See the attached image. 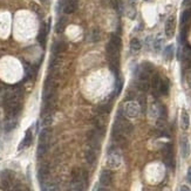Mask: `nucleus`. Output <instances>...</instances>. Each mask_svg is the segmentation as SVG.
<instances>
[{"label":"nucleus","mask_w":191,"mask_h":191,"mask_svg":"<svg viewBox=\"0 0 191 191\" xmlns=\"http://www.w3.org/2000/svg\"><path fill=\"white\" fill-rule=\"evenodd\" d=\"M66 49H67V44L65 41H58L53 47L54 54L63 53V52H66Z\"/></svg>","instance_id":"nucleus-19"},{"label":"nucleus","mask_w":191,"mask_h":191,"mask_svg":"<svg viewBox=\"0 0 191 191\" xmlns=\"http://www.w3.org/2000/svg\"><path fill=\"white\" fill-rule=\"evenodd\" d=\"M49 25H51V19H48V23H47V25H44V26L40 28V32H39L38 41L42 47L46 46V39H47V34H48V32H49Z\"/></svg>","instance_id":"nucleus-8"},{"label":"nucleus","mask_w":191,"mask_h":191,"mask_svg":"<svg viewBox=\"0 0 191 191\" xmlns=\"http://www.w3.org/2000/svg\"><path fill=\"white\" fill-rule=\"evenodd\" d=\"M181 126L183 130H186L190 126V116L185 109H182V113H181Z\"/></svg>","instance_id":"nucleus-18"},{"label":"nucleus","mask_w":191,"mask_h":191,"mask_svg":"<svg viewBox=\"0 0 191 191\" xmlns=\"http://www.w3.org/2000/svg\"><path fill=\"white\" fill-rule=\"evenodd\" d=\"M164 56H165L167 60H171L172 59V56H174V46L172 45H169L168 47H165Z\"/></svg>","instance_id":"nucleus-28"},{"label":"nucleus","mask_w":191,"mask_h":191,"mask_svg":"<svg viewBox=\"0 0 191 191\" xmlns=\"http://www.w3.org/2000/svg\"><path fill=\"white\" fill-rule=\"evenodd\" d=\"M163 158L164 163L168 167H174V151H172V147L171 144H165L163 148Z\"/></svg>","instance_id":"nucleus-5"},{"label":"nucleus","mask_w":191,"mask_h":191,"mask_svg":"<svg viewBox=\"0 0 191 191\" xmlns=\"http://www.w3.org/2000/svg\"><path fill=\"white\" fill-rule=\"evenodd\" d=\"M32 141H33V135H32V130L28 129L25 134V137L21 141V143L19 144V150H23L25 148H28L32 144Z\"/></svg>","instance_id":"nucleus-13"},{"label":"nucleus","mask_w":191,"mask_h":191,"mask_svg":"<svg viewBox=\"0 0 191 191\" xmlns=\"http://www.w3.org/2000/svg\"><path fill=\"white\" fill-rule=\"evenodd\" d=\"M186 179H188V182L191 183V167H189L188 169V174H186Z\"/></svg>","instance_id":"nucleus-39"},{"label":"nucleus","mask_w":191,"mask_h":191,"mask_svg":"<svg viewBox=\"0 0 191 191\" xmlns=\"http://www.w3.org/2000/svg\"><path fill=\"white\" fill-rule=\"evenodd\" d=\"M77 9V0H65L63 12L66 14H72Z\"/></svg>","instance_id":"nucleus-10"},{"label":"nucleus","mask_w":191,"mask_h":191,"mask_svg":"<svg viewBox=\"0 0 191 191\" xmlns=\"http://www.w3.org/2000/svg\"><path fill=\"white\" fill-rule=\"evenodd\" d=\"M128 1H129L130 6H131V7H134V6H135V4H136V1H137V0H128Z\"/></svg>","instance_id":"nucleus-41"},{"label":"nucleus","mask_w":191,"mask_h":191,"mask_svg":"<svg viewBox=\"0 0 191 191\" xmlns=\"http://www.w3.org/2000/svg\"><path fill=\"white\" fill-rule=\"evenodd\" d=\"M97 191H110L109 189H107V188H99L97 189Z\"/></svg>","instance_id":"nucleus-42"},{"label":"nucleus","mask_w":191,"mask_h":191,"mask_svg":"<svg viewBox=\"0 0 191 191\" xmlns=\"http://www.w3.org/2000/svg\"><path fill=\"white\" fill-rule=\"evenodd\" d=\"M87 183H88V178H82L75 182H72L73 185V191H86L87 190Z\"/></svg>","instance_id":"nucleus-15"},{"label":"nucleus","mask_w":191,"mask_h":191,"mask_svg":"<svg viewBox=\"0 0 191 191\" xmlns=\"http://www.w3.org/2000/svg\"><path fill=\"white\" fill-rule=\"evenodd\" d=\"M42 190L44 191H60L59 190V186H58L55 183L45 184V185H44V188H42Z\"/></svg>","instance_id":"nucleus-29"},{"label":"nucleus","mask_w":191,"mask_h":191,"mask_svg":"<svg viewBox=\"0 0 191 191\" xmlns=\"http://www.w3.org/2000/svg\"><path fill=\"white\" fill-rule=\"evenodd\" d=\"M100 38H101V35H100V31L97 30V28H95V30L93 31L92 40L94 41V42H97V41L100 40Z\"/></svg>","instance_id":"nucleus-34"},{"label":"nucleus","mask_w":191,"mask_h":191,"mask_svg":"<svg viewBox=\"0 0 191 191\" xmlns=\"http://www.w3.org/2000/svg\"><path fill=\"white\" fill-rule=\"evenodd\" d=\"M114 182V175L110 170H103L101 172V176H100V183L102 185H106V186H109L111 185Z\"/></svg>","instance_id":"nucleus-7"},{"label":"nucleus","mask_w":191,"mask_h":191,"mask_svg":"<svg viewBox=\"0 0 191 191\" xmlns=\"http://www.w3.org/2000/svg\"><path fill=\"white\" fill-rule=\"evenodd\" d=\"M110 41L114 44V45H116V46L118 47V48H121V46H122V40H121V38L118 37V35H111V39H110Z\"/></svg>","instance_id":"nucleus-31"},{"label":"nucleus","mask_w":191,"mask_h":191,"mask_svg":"<svg viewBox=\"0 0 191 191\" xmlns=\"http://www.w3.org/2000/svg\"><path fill=\"white\" fill-rule=\"evenodd\" d=\"M52 121H53L52 113H51V114H45L44 115V118H42V126H44V127H48V126H51Z\"/></svg>","instance_id":"nucleus-30"},{"label":"nucleus","mask_w":191,"mask_h":191,"mask_svg":"<svg viewBox=\"0 0 191 191\" xmlns=\"http://www.w3.org/2000/svg\"><path fill=\"white\" fill-rule=\"evenodd\" d=\"M122 163V156L118 149L116 148H111L108 151L107 157V165L109 169H117Z\"/></svg>","instance_id":"nucleus-2"},{"label":"nucleus","mask_w":191,"mask_h":191,"mask_svg":"<svg viewBox=\"0 0 191 191\" xmlns=\"http://www.w3.org/2000/svg\"><path fill=\"white\" fill-rule=\"evenodd\" d=\"M190 20H191V7L188 8V9H185L183 12V14L181 16V23H182V25H185V23H189Z\"/></svg>","instance_id":"nucleus-24"},{"label":"nucleus","mask_w":191,"mask_h":191,"mask_svg":"<svg viewBox=\"0 0 191 191\" xmlns=\"http://www.w3.org/2000/svg\"><path fill=\"white\" fill-rule=\"evenodd\" d=\"M179 191H191L190 188L188 186V185H182L181 186V189H179Z\"/></svg>","instance_id":"nucleus-40"},{"label":"nucleus","mask_w":191,"mask_h":191,"mask_svg":"<svg viewBox=\"0 0 191 191\" xmlns=\"http://www.w3.org/2000/svg\"><path fill=\"white\" fill-rule=\"evenodd\" d=\"M140 111H141V107L138 102H135V101H127L123 106V114L129 118L137 117L140 115Z\"/></svg>","instance_id":"nucleus-3"},{"label":"nucleus","mask_w":191,"mask_h":191,"mask_svg":"<svg viewBox=\"0 0 191 191\" xmlns=\"http://www.w3.org/2000/svg\"><path fill=\"white\" fill-rule=\"evenodd\" d=\"M16 126V117H8V120L6 121V124H5V130L6 131H11L12 129H14Z\"/></svg>","instance_id":"nucleus-26"},{"label":"nucleus","mask_w":191,"mask_h":191,"mask_svg":"<svg viewBox=\"0 0 191 191\" xmlns=\"http://www.w3.org/2000/svg\"><path fill=\"white\" fill-rule=\"evenodd\" d=\"M162 42H163V40L162 39H157L156 41H155V49L156 51H160L161 47H162Z\"/></svg>","instance_id":"nucleus-38"},{"label":"nucleus","mask_w":191,"mask_h":191,"mask_svg":"<svg viewBox=\"0 0 191 191\" xmlns=\"http://www.w3.org/2000/svg\"><path fill=\"white\" fill-rule=\"evenodd\" d=\"M66 26H67V19H66V18H61V19L58 21L56 26H55V31H56V33H62V32L65 31Z\"/></svg>","instance_id":"nucleus-21"},{"label":"nucleus","mask_w":191,"mask_h":191,"mask_svg":"<svg viewBox=\"0 0 191 191\" xmlns=\"http://www.w3.org/2000/svg\"><path fill=\"white\" fill-rule=\"evenodd\" d=\"M30 7H31L34 12H37V13H40V12H41V8H40V6H39L37 2H31V4H30Z\"/></svg>","instance_id":"nucleus-37"},{"label":"nucleus","mask_w":191,"mask_h":191,"mask_svg":"<svg viewBox=\"0 0 191 191\" xmlns=\"http://www.w3.org/2000/svg\"><path fill=\"white\" fill-rule=\"evenodd\" d=\"M169 88H170V83H169V80L165 79V80H162L160 86V93L163 94V95H168L169 94Z\"/></svg>","instance_id":"nucleus-20"},{"label":"nucleus","mask_w":191,"mask_h":191,"mask_svg":"<svg viewBox=\"0 0 191 191\" xmlns=\"http://www.w3.org/2000/svg\"><path fill=\"white\" fill-rule=\"evenodd\" d=\"M138 104H140V107H141V110H145V107H147V100H145V96L143 95H141V96H138Z\"/></svg>","instance_id":"nucleus-32"},{"label":"nucleus","mask_w":191,"mask_h":191,"mask_svg":"<svg viewBox=\"0 0 191 191\" xmlns=\"http://www.w3.org/2000/svg\"><path fill=\"white\" fill-rule=\"evenodd\" d=\"M123 87V81L121 80V79H117V82H116V94H120V92H121V89H122Z\"/></svg>","instance_id":"nucleus-36"},{"label":"nucleus","mask_w":191,"mask_h":191,"mask_svg":"<svg viewBox=\"0 0 191 191\" xmlns=\"http://www.w3.org/2000/svg\"><path fill=\"white\" fill-rule=\"evenodd\" d=\"M106 49H107V55L108 58H116V56H120V48L114 45L111 41H109L106 46Z\"/></svg>","instance_id":"nucleus-14"},{"label":"nucleus","mask_w":191,"mask_h":191,"mask_svg":"<svg viewBox=\"0 0 191 191\" xmlns=\"http://www.w3.org/2000/svg\"><path fill=\"white\" fill-rule=\"evenodd\" d=\"M111 5H113V7H114L117 12H121L122 5H121V1H120V0H111Z\"/></svg>","instance_id":"nucleus-33"},{"label":"nucleus","mask_w":191,"mask_h":191,"mask_svg":"<svg viewBox=\"0 0 191 191\" xmlns=\"http://www.w3.org/2000/svg\"><path fill=\"white\" fill-rule=\"evenodd\" d=\"M141 47H142L141 41H140L137 38H134L130 40V48H131L133 52H138V51L141 49Z\"/></svg>","instance_id":"nucleus-23"},{"label":"nucleus","mask_w":191,"mask_h":191,"mask_svg":"<svg viewBox=\"0 0 191 191\" xmlns=\"http://www.w3.org/2000/svg\"><path fill=\"white\" fill-rule=\"evenodd\" d=\"M161 82H162V80H161V77L158 74H155L151 79V87H153L155 90H158L160 92V86H161Z\"/></svg>","instance_id":"nucleus-25"},{"label":"nucleus","mask_w":191,"mask_h":191,"mask_svg":"<svg viewBox=\"0 0 191 191\" xmlns=\"http://www.w3.org/2000/svg\"><path fill=\"white\" fill-rule=\"evenodd\" d=\"M51 137H52V129L51 128H44L40 133V136H39V143L49 144Z\"/></svg>","instance_id":"nucleus-12"},{"label":"nucleus","mask_w":191,"mask_h":191,"mask_svg":"<svg viewBox=\"0 0 191 191\" xmlns=\"http://www.w3.org/2000/svg\"><path fill=\"white\" fill-rule=\"evenodd\" d=\"M13 191H30V189L26 185H23V184H18V185L14 186Z\"/></svg>","instance_id":"nucleus-35"},{"label":"nucleus","mask_w":191,"mask_h":191,"mask_svg":"<svg viewBox=\"0 0 191 191\" xmlns=\"http://www.w3.org/2000/svg\"><path fill=\"white\" fill-rule=\"evenodd\" d=\"M181 150H182V156L184 158H188L190 156V142H189V138L186 136H183L181 138Z\"/></svg>","instance_id":"nucleus-9"},{"label":"nucleus","mask_w":191,"mask_h":191,"mask_svg":"<svg viewBox=\"0 0 191 191\" xmlns=\"http://www.w3.org/2000/svg\"><path fill=\"white\" fill-rule=\"evenodd\" d=\"M113 137H114L115 143L118 145V148H126L127 147V138L126 135H122L120 133H113Z\"/></svg>","instance_id":"nucleus-16"},{"label":"nucleus","mask_w":191,"mask_h":191,"mask_svg":"<svg viewBox=\"0 0 191 191\" xmlns=\"http://www.w3.org/2000/svg\"><path fill=\"white\" fill-rule=\"evenodd\" d=\"M137 87L141 92H148L149 88H150V84L148 82V80H140L137 83Z\"/></svg>","instance_id":"nucleus-27"},{"label":"nucleus","mask_w":191,"mask_h":191,"mask_svg":"<svg viewBox=\"0 0 191 191\" xmlns=\"http://www.w3.org/2000/svg\"><path fill=\"white\" fill-rule=\"evenodd\" d=\"M84 156H86V161L93 165V164H95V162H96V158H97V156H96V149H94L93 147H88L87 149H86V153H84Z\"/></svg>","instance_id":"nucleus-11"},{"label":"nucleus","mask_w":191,"mask_h":191,"mask_svg":"<svg viewBox=\"0 0 191 191\" xmlns=\"http://www.w3.org/2000/svg\"><path fill=\"white\" fill-rule=\"evenodd\" d=\"M176 30V18L175 16H170L165 21V27H164V32H165V37L171 39L175 34Z\"/></svg>","instance_id":"nucleus-4"},{"label":"nucleus","mask_w":191,"mask_h":191,"mask_svg":"<svg viewBox=\"0 0 191 191\" xmlns=\"http://www.w3.org/2000/svg\"><path fill=\"white\" fill-rule=\"evenodd\" d=\"M134 130V127L122 116H117V120L114 123V133H120L122 135H130Z\"/></svg>","instance_id":"nucleus-1"},{"label":"nucleus","mask_w":191,"mask_h":191,"mask_svg":"<svg viewBox=\"0 0 191 191\" xmlns=\"http://www.w3.org/2000/svg\"><path fill=\"white\" fill-rule=\"evenodd\" d=\"M0 178H1V185L4 189H8L11 186V184L14 179V174L9 170H4L0 174Z\"/></svg>","instance_id":"nucleus-6"},{"label":"nucleus","mask_w":191,"mask_h":191,"mask_svg":"<svg viewBox=\"0 0 191 191\" xmlns=\"http://www.w3.org/2000/svg\"><path fill=\"white\" fill-rule=\"evenodd\" d=\"M48 145H49V144H45V143H39L38 150H37V156H38L39 158H41L42 156H45V154H46L47 150H48Z\"/></svg>","instance_id":"nucleus-22"},{"label":"nucleus","mask_w":191,"mask_h":191,"mask_svg":"<svg viewBox=\"0 0 191 191\" xmlns=\"http://www.w3.org/2000/svg\"><path fill=\"white\" fill-rule=\"evenodd\" d=\"M49 175V167L47 164H42L40 168L38 169V178L40 181V183H42L45 179Z\"/></svg>","instance_id":"nucleus-17"}]
</instances>
